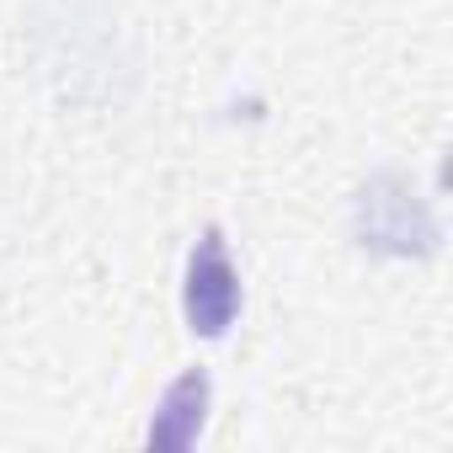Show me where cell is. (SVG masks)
<instances>
[{
  "label": "cell",
  "mask_w": 453,
  "mask_h": 453,
  "mask_svg": "<svg viewBox=\"0 0 453 453\" xmlns=\"http://www.w3.org/2000/svg\"><path fill=\"white\" fill-rule=\"evenodd\" d=\"M181 315H187V331L203 336V342L230 336V326H235V315H241V273H235L230 246H224L219 230H203L197 246L187 251Z\"/></svg>",
  "instance_id": "cell-2"
},
{
  "label": "cell",
  "mask_w": 453,
  "mask_h": 453,
  "mask_svg": "<svg viewBox=\"0 0 453 453\" xmlns=\"http://www.w3.org/2000/svg\"><path fill=\"white\" fill-rule=\"evenodd\" d=\"M208 395H213V384H208L203 368H187L181 379H171L165 395H160V405H155V416H150V426H144V448H155V453H187L197 442L203 421H208Z\"/></svg>",
  "instance_id": "cell-3"
},
{
  "label": "cell",
  "mask_w": 453,
  "mask_h": 453,
  "mask_svg": "<svg viewBox=\"0 0 453 453\" xmlns=\"http://www.w3.org/2000/svg\"><path fill=\"white\" fill-rule=\"evenodd\" d=\"M357 246L373 257H432L442 246V224L432 213V203L411 187V176L400 171H373L357 192Z\"/></svg>",
  "instance_id": "cell-1"
}]
</instances>
